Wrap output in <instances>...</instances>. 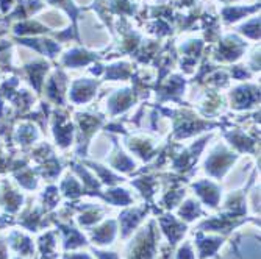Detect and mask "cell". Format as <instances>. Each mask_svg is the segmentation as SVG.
Segmentation results:
<instances>
[{
  "label": "cell",
  "instance_id": "3957f363",
  "mask_svg": "<svg viewBox=\"0 0 261 259\" xmlns=\"http://www.w3.org/2000/svg\"><path fill=\"white\" fill-rule=\"evenodd\" d=\"M199 213V208L193 203V202H188L183 208H181V211H180V214L185 217V219H194L196 217V214Z\"/></svg>",
  "mask_w": 261,
  "mask_h": 259
},
{
  "label": "cell",
  "instance_id": "277c9868",
  "mask_svg": "<svg viewBox=\"0 0 261 259\" xmlns=\"http://www.w3.org/2000/svg\"><path fill=\"white\" fill-rule=\"evenodd\" d=\"M178 259H194V257H193V253H191V250H189V247H188V245H186L185 248H181V250H180Z\"/></svg>",
  "mask_w": 261,
  "mask_h": 259
},
{
  "label": "cell",
  "instance_id": "5b68a950",
  "mask_svg": "<svg viewBox=\"0 0 261 259\" xmlns=\"http://www.w3.org/2000/svg\"><path fill=\"white\" fill-rule=\"evenodd\" d=\"M66 259H89V257L83 256V254H72V256H67Z\"/></svg>",
  "mask_w": 261,
  "mask_h": 259
},
{
  "label": "cell",
  "instance_id": "7a4b0ae2",
  "mask_svg": "<svg viewBox=\"0 0 261 259\" xmlns=\"http://www.w3.org/2000/svg\"><path fill=\"white\" fill-rule=\"evenodd\" d=\"M114 236V223L108 222L105 223L102 228H99L96 233H94V239H97L100 244H107L108 241H111Z\"/></svg>",
  "mask_w": 261,
  "mask_h": 259
},
{
  "label": "cell",
  "instance_id": "6da1fadb",
  "mask_svg": "<svg viewBox=\"0 0 261 259\" xmlns=\"http://www.w3.org/2000/svg\"><path fill=\"white\" fill-rule=\"evenodd\" d=\"M197 191L199 194L203 197L205 202L211 203V206H215L218 203V198H219V192L218 189L213 184L210 183H202V184H197Z\"/></svg>",
  "mask_w": 261,
  "mask_h": 259
}]
</instances>
